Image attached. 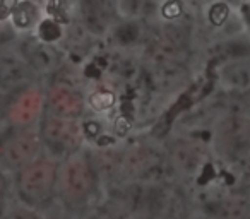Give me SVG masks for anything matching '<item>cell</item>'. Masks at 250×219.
Listing matches in <instances>:
<instances>
[{"label":"cell","instance_id":"cell-1","mask_svg":"<svg viewBox=\"0 0 250 219\" xmlns=\"http://www.w3.org/2000/svg\"><path fill=\"white\" fill-rule=\"evenodd\" d=\"M57 171L59 163L53 158L42 154L14 171L16 190L22 204L29 207L46 204L57 188Z\"/></svg>","mask_w":250,"mask_h":219},{"label":"cell","instance_id":"cell-2","mask_svg":"<svg viewBox=\"0 0 250 219\" xmlns=\"http://www.w3.org/2000/svg\"><path fill=\"white\" fill-rule=\"evenodd\" d=\"M98 177L89 163L86 153L70 154L63 158L57 171V187L60 190V197L65 204L76 205L84 204L98 187Z\"/></svg>","mask_w":250,"mask_h":219},{"label":"cell","instance_id":"cell-3","mask_svg":"<svg viewBox=\"0 0 250 219\" xmlns=\"http://www.w3.org/2000/svg\"><path fill=\"white\" fill-rule=\"evenodd\" d=\"M168 171L175 173L163 149L154 144L141 142L134 144L124 151L122 158V180L149 183V181H161L168 183Z\"/></svg>","mask_w":250,"mask_h":219},{"label":"cell","instance_id":"cell-4","mask_svg":"<svg viewBox=\"0 0 250 219\" xmlns=\"http://www.w3.org/2000/svg\"><path fill=\"white\" fill-rule=\"evenodd\" d=\"M42 154L40 130L33 125H11L0 130V170L18 171Z\"/></svg>","mask_w":250,"mask_h":219},{"label":"cell","instance_id":"cell-5","mask_svg":"<svg viewBox=\"0 0 250 219\" xmlns=\"http://www.w3.org/2000/svg\"><path fill=\"white\" fill-rule=\"evenodd\" d=\"M38 130L42 137V147H45L48 156L55 161L57 158L63 159L83 147L84 134L77 119H65L43 112L42 125Z\"/></svg>","mask_w":250,"mask_h":219},{"label":"cell","instance_id":"cell-6","mask_svg":"<svg viewBox=\"0 0 250 219\" xmlns=\"http://www.w3.org/2000/svg\"><path fill=\"white\" fill-rule=\"evenodd\" d=\"M214 151L229 164L243 161L249 153V117L247 113H226L218 119L212 136Z\"/></svg>","mask_w":250,"mask_h":219},{"label":"cell","instance_id":"cell-7","mask_svg":"<svg viewBox=\"0 0 250 219\" xmlns=\"http://www.w3.org/2000/svg\"><path fill=\"white\" fill-rule=\"evenodd\" d=\"M16 50L19 55L26 60L29 69L35 72V76H46L62 69L65 53L55 43L40 41L35 35L19 36L16 41Z\"/></svg>","mask_w":250,"mask_h":219},{"label":"cell","instance_id":"cell-8","mask_svg":"<svg viewBox=\"0 0 250 219\" xmlns=\"http://www.w3.org/2000/svg\"><path fill=\"white\" fill-rule=\"evenodd\" d=\"M168 163L175 173L195 177L208 166V147L192 137H175L165 147Z\"/></svg>","mask_w":250,"mask_h":219},{"label":"cell","instance_id":"cell-9","mask_svg":"<svg viewBox=\"0 0 250 219\" xmlns=\"http://www.w3.org/2000/svg\"><path fill=\"white\" fill-rule=\"evenodd\" d=\"M76 21L91 38H104L118 21L115 0H76Z\"/></svg>","mask_w":250,"mask_h":219},{"label":"cell","instance_id":"cell-10","mask_svg":"<svg viewBox=\"0 0 250 219\" xmlns=\"http://www.w3.org/2000/svg\"><path fill=\"white\" fill-rule=\"evenodd\" d=\"M36 76L16 46L0 50V93L14 94L35 82Z\"/></svg>","mask_w":250,"mask_h":219},{"label":"cell","instance_id":"cell-11","mask_svg":"<svg viewBox=\"0 0 250 219\" xmlns=\"http://www.w3.org/2000/svg\"><path fill=\"white\" fill-rule=\"evenodd\" d=\"M86 100L74 86L57 82L45 94V112L65 119H79L86 112Z\"/></svg>","mask_w":250,"mask_h":219},{"label":"cell","instance_id":"cell-12","mask_svg":"<svg viewBox=\"0 0 250 219\" xmlns=\"http://www.w3.org/2000/svg\"><path fill=\"white\" fill-rule=\"evenodd\" d=\"M14 94H18V98L7 108V117L12 125H33L36 120L42 119L45 100L33 84Z\"/></svg>","mask_w":250,"mask_h":219},{"label":"cell","instance_id":"cell-13","mask_svg":"<svg viewBox=\"0 0 250 219\" xmlns=\"http://www.w3.org/2000/svg\"><path fill=\"white\" fill-rule=\"evenodd\" d=\"M149 21L143 19H118L104 38L110 40L113 48L122 52H132L134 48L143 46L147 35Z\"/></svg>","mask_w":250,"mask_h":219},{"label":"cell","instance_id":"cell-14","mask_svg":"<svg viewBox=\"0 0 250 219\" xmlns=\"http://www.w3.org/2000/svg\"><path fill=\"white\" fill-rule=\"evenodd\" d=\"M202 214L209 219H247L249 218V199L245 192H231L206 202Z\"/></svg>","mask_w":250,"mask_h":219},{"label":"cell","instance_id":"cell-15","mask_svg":"<svg viewBox=\"0 0 250 219\" xmlns=\"http://www.w3.org/2000/svg\"><path fill=\"white\" fill-rule=\"evenodd\" d=\"M89 163L93 166L94 173L98 177V181H104V183H115V181L122 180V158H124V151L113 146H104L98 147L91 154H87Z\"/></svg>","mask_w":250,"mask_h":219},{"label":"cell","instance_id":"cell-16","mask_svg":"<svg viewBox=\"0 0 250 219\" xmlns=\"http://www.w3.org/2000/svg\"><path fill=\"white\" fill-rule=\"evenodd\" d=\"M167 185L161 181L143 183L139 200L130 219H163L165 200H167Z\"/></svg>","mask_w":250,"mask_h":219},{"label":"cell","instance_id":"cell-17","mask_svg":"<svg viewBox=\"0 0 250 219\" xmlns=\"http://www.w3.org/2000/svg\"><path fill=\"white\" fill-rule=\"evenodd\" d=\"M43 19V11L40 2L36 0H19V4L14 7L9 22L19 36L33 35L36 26Z\"/></svg>","mask_w":250,"mask_h":219},{"label":"cell","instance_id":"cell-18","mask_svg":"<svg viewBox=\"0 0 250 219\" xmlns=\"http://www.w3.org/2000/svg\"><path fill=\"white\" fill-rule=\"evenodd\" d=\"M192 212L194 209H192V202L187 190L175 181L168 183L163 219H190Z\"/></svg>","mask_w":250,"mask_h":219},{"label":"cell","instance_id":"cell-19","mask_svg":"<svg viewBox=\"0 0 250 219\" xmlns=\"http://www.w3.org/2000/svg\"><path fill=\"white\" fill-rule=\"evenodd\" d=\"M118 19H143L158 21L160 0H115Z\"/></svg>","mask_w":250,"mask_h":219},{"label":"cell","instance_id":"cell-20","mask_svg":"<svg viewBox=\"0 0 250 219\" xmlns=\"http://www.w3.org/2000/svg\"><path fill=\"white\" fill-rule=\"evenodd\" d=\"M221 82L231 93H245L249 87V60H229L221 67Z\"/></svg>","mask_w":250,"mask_h":219},{"label":"cell","instance_id":"cell-21","mask_svg":"<svg viewBox=\"0 0 250 219\" xmlns=\"http://www.w3.org/2000/svg\"><path fill=\"white\" fill-rule=\"evenodd\" d=\"M63 29H65L63 24H60L59 21H55V19H52V18H46L45 16V18L40 21V24L36 26L33 35H35L40 41L55 43V45H59L63 38Z\"/></svg>","mask_w":250,"mask_h":219},{"label":"cell","instance_id":"cell-22","mask_svg":"<svg viewBox=\"0 0 250 219\" xmlns=\"http://www.w3.org/2000/svg\"><path fill=\"white\" fill-rule=\"evenodd\" d=\"M208 22L211 28H223L226 22L231 21V7H229V2L225 0H211V4L208 5Z\"/></svg>","mask_w":250,"mask_h":219},{"label":"cell","instance_id":"cell-23","mask_svg":"<svg viewBox=\"0 0 250 219\" xmlns=\"http://www.w3.org/2000/svg\"><path fill=\"white\" fill-rule=\"evenodd\" d=\"M86 104H89L94 112H108L115 106V94L113 91L108 89H98L87 98Z\"/></svg>","mask_w":250,"mask_h":219},{"label":"cell","instance_id":"cell-24","mask_svg":"<svg viewBox=\"0 0 250 219\" xmlns=\"http://www.w3.org/2000/svg\"><path fill=\"white\" fill-rule=\"evenodd\" d=\"M2 216H4V219H46L36 211V207H29V205H24V204L11 207Z\"/></svg>","mask_w":250,"mask_h":219},{"label":"cell","instance_id":"cell-25","mask_svg":"<svg viewBox=\"0 0 250 219\" xmlns=\"http://www.w3.org/2000/svg\"><path fill=\"white\" fill-rule=\"evenodd\" d=\"M18 38H19V35L14 31V28L11 26V22L9 21L0 22V50L16 45Z\"/></svg>","mask_w":250,"mask_h":219},{"label":"cell","instance_id":"cell-26","mask_svg":"<svg viewBox=\"0 0 250 219\" xmlns=\"http://www.w3.org/2000/svg\"><path fill=\"white\" fill-rule=\"evenodd\" d=\"M7 192H9V181L5 177V171L0 170V216L5 211V202H7Z\"/></svg>","mask_w":250,"mask_h":219},{"label":"cell","instance_id":"cell-27","mask_svg":"<svg viewBox=\"0 0 250 219\" xmlns=\"http://www.w3.org/2000/svg\"><path fill=\"white\" fill-rule=\"evenodd\" d=\"M19 4V0H0V22L9 21L14 7Z\"/></svg>","mask_w":250,"mask_h":219},{"label":"cell","instance_id":"cell-28","mask_svg":"<svg viewBox=\"0 0 250 219\" xmlns=\"http://www.w3.org/2000/svg\"><path fill=\"white\" fill-rule=\"evenodd\" d=\"M81 219H106V216H104L103 212H101V209H98V211L86 212V214H84Z\"/></svg>","mask_w":250,"mask_h":219},{"label":"cell","instance_id":"cell-29","mask_svg":"<svg viewBox=\"0 0 250 219\" xmlns=\"http://www.w3.org/2000/svg\"><path fill=\"white\" fill-rule=\"evenodd\" d=\"M225 2H233V0H225Z\"/></svg>","mask_w":250,"mask_h":219},{"label":"cell","instance_id":"cell-30","mask_svg":"<svg viewBox=\"0 0 250 219\" xmlns=\"http://www.w3.org/2000/svg\"><path fill=\"white\" fill-rule=\"evenodd\" d=\"M160 2H161V0H160Z\"/></svg>","mask_w":250,"mask_h":219}]
</instances>
